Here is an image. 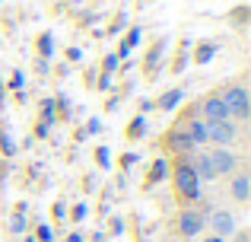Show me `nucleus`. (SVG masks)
<instances>
[{"label":"nucleus","instance_id":"nucleus-10","mask_svg":"<svg viewBox=\"0 0 251 242\" xmlns=\"http://www.w3.org/2000/svg\"><path fill=\"white\" fill-rule=\"evenodd\" d=\"M188 134H191V140H194V147H197V143H203V140H207V124L191 121V124H188Z\"/></svg>","mask_w":251,"mask_h":242},{"label":"nucleus","instance_id":"nucleus-4","mask_svg":"<svg viewBox=\"0 0 251 242\" xmlns=\"http://www.w3.org/2000/svg\"><path fill=\"white\" fill-rule=\"evenodd\" d=\"M232 137H235V128L229 121H207V140L226 147V143H232Z\"/></svg>","mask_w":251,"mask_h":242},{"label":"nucleus","instance_id":"nucleus-8","mask_svg":"<svg viewBox=\"0 0 251 242\" xmlns=\"http://www.w3.org/2000/svg\"><path fill=\"white\" fill-rule=\"evenodd\" d=\"M169 143L178 150V153H188V150H194V140H191V134H188V128H181V131H175V134L169 137Z\"/></svg>","mask_w":251,"mask_h":242},{"label":"nucleus","instance_id":"nucleus-6","mask_svg":"<svg viewBox=\"0 0 251 242\" xmlns=\"http://www.w3.org/2000/svg\"><path fill=\"white\" fill-rule=\"evenodd\" d=\"M203 115H207V121H229V108L223 102V96H213V99L203 102Z\"/></svg>","mask_w":251,"mask_h":242},{"label":"nucleus","instance_id":"nucleus-15","mask_svg":"<svg viewBox=\"0 0 251 242\" xmlns=\"http://www.w3.org/2000/svg\"><path fill=\"white\" fill-rule=\"evenodd\" d=\"M210 242H223V239H210Z\"/></svg>","mask_w":251,"mask_h":242},{"label":"nucleus","instance_id":"nucleus-11","mask_svg":"<svg viewBox=\"0 0 251 242\" xmlns=\"http://www.w3.org/2000/svg\"><path fill=\"white\" fill-rule=\"evenodd\" d=\"M178 99H181V93L178 89H172V93L162 96V108H172V106H178Z\"/></svg>","mask_w":251,"mask_h":242},{"label":"nucleus","instance_id":"nucleus-14","mask_svg":"<svg viewBox=\"0 0 251 242\" xmlns=\"http://www.w3.org/2000/svg\"><path fill=\"white\" fill-rule=\"evenodd\" d=\"M67 242H83V239H80V236H76V233H74V236H70Z\"/></svg>","mask_w":251,"mask_h":242},{"label":"nucleus","instance_id":"nucleus-5","mask_svg":"<svg viewBox=\"0 0 251 242\" xmlns=\"http://www.w3.org/2000/svg\"><path fill=\"white\" fill-rule=\"evenodd\" d=\"M178 230H181V236H197L203 230V217L197 211H184L178 217Z\"/></svg>","mask_w":251,"mask_h":242},{"label":"nucleus","instance_id":"nucleus-3","mask_svg":"<svg viewBox=\"0 0 251 242\" xmlns=\"http://www.w3.org/2000/svg\"><path fill=\"white\" fill-rule=\"evenodd\" d=\"M175 188L184 194V198H197V194H201V179L194 175L191 166H178L175 169Z\"/></svg>","mask_w":251,"mask_h":242},{"label":"nucleus","instance_id":"nucleus-2","mask_svg":"<svg viewBox=\"0 0 251 242\" xmlns=\"http://www.w3.org/2000/svg\"><path fill=\"white\" fill-rule=\"evenodd\" d=\"M223 102H226V108H229V118H248L251 102H248V89H245V86H232V89H226Z\"/></svg>","mask_w":251,"mask_h":242},{"label":"nucleus","instance_id":"nucleus-13","mask_svg":"<svg viewBox=\"0 0 251 242\" xmlns=\"http://www.w3.org/2000/svg\"><path fill=\"white\" fill-rule=\"evenodd\" d=\"M38 236H42V242H51V230H48V226H42V230H38Z\"/></svg>","mask_w":251,"mask_h":242},{"label":"nucleus","instance_id":"nucleus-1","mask_svg":"<svg viewBox=\"0 0 251 242\" xmlns=\"http://www.w3.org/2000/svg\"><path fill=\"white\" fill-rule=\"evenodd\" d=\"M203 162L210 169V179H220V175H229L235 169V156L229 150H210V153H201Z\"/></svg>","mask_w":251,"mask_h":242},{"label":"nucleus","instance_id":"nucleus-9","mask_svg":"<svg viewBox=\"0 0 251 242\" xmlns=\"http://www.w3.org/2000/svg\"><path fill=\"white\" fill-rule=\"evenodd\" d=\"M232 194H235V201H248V175H235Z\"/></svg>","mask_w":251,"mask_h":242},{"label":"nucleus","instance_id":"nucleus-12","mask_svg":"<svg viewBox=\"0 0 251 242\" xmlns=\"http://www.w3.org/2000/svg\"><path fill=\"white\" fill-rule=\"evenodd\" d=\"M23 230H25V217L16 214V217H13V233H23Z\"/></svg>","mask_w":251,"mask_h":242},{"label":"nucleus","instance_id":"nucleus-7","mask_svg":"<svg viewBox=\"0 0 251 242\" xmlns=\"http://www.w3.org/2000/svg\"><path fill=\"white\" fill-rule=\"evenodd\" d=\"M210 226H213L220 236H229V233L235 230V220H232V214H226V211H216L213 217H210Z\"/></svg>","mask_w":251,"mask_h":242}]
</instances>
